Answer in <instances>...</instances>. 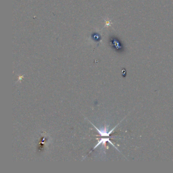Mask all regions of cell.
Masks as SVG:
<instances>
[{
  "instance_id": "cell-1",
  "label": "cell",
  "mask_w": 173,
  "mask_h": 173,
  "mask_svg": "<svg viewBox=\"0 0 173 173\" xmlns=\"http://www.w3.org/2000/svg\"><path fill=\"white\" fill-rule=\"evenodd\" d=\"M111 24V23L110 22V21H106V26H109Z\"/></svg>"
}]
</instances>
